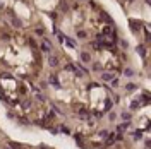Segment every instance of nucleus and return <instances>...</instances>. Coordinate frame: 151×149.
I'll return each instance as SVG.
<instances>
[{"instance_id": "2", "label": "nucleus", "mask_w": 151, "mask_h": 149, "mask_svg": "<svg viewBox=\"0 0 151 149\" xmlns=\"http://www.w3.org/2000/svg\"><path fill=\"white\" fill-rule=\"evenodd\" d=\"M131 27H132V29H134V31H137V29H139V27H141V22H139V24H137V22H136V21H131Z\"/></svg>"}, {"instance_id": "5", "label": "nucleus", "mask_w": 151, "mask_h": 149, "mask_svg": "<svg viewBox=\"0 0 151 149\" xmlns=\"http://www.w3.org/2000/svg\"><path fill=\"white\" fill-rule=\"evenodd\" d=\"M101 79H103V81H112L113 75L112 74H103V75H101Z\"/></svg>"}, {"instance_id": "7", "label": "nucleus", "mask_w": 151, "mask_h": 149, "mask_svg": "<svg viewBox=\"0 0 151 149\" xmlns=\"http://www.w3.org/2000/svg\"><path fill=\"white\" fill-rule=\"evenodd\" d=\"M50 82H52L53 86H58V81H57V79H55V77H53V75L50 77Z\"/></svg>"}, {"instance_id": "3", "label": "nucleus", "mask_w": 151, "mask_h": 149, "mask_svg": "<svg viewBox=\"0 0 151 149\" xmlns=\"http://www.w3.org/2000/svg\"><path fill=\"white\" fill-rule=\"evenodd\" d=\"M81 58H83V62H89V60H91V55H89V53H83V55H81Z\"/></svg>"}, {"instance_id": "4", "label": "nucleus", "mask_w": 151, "mask_h": 149, "mask_svg": "<svg viewBox=\"0 0 151 149\" xmlns=\"http://www.w3.org/2000/svg\"><path fill=\"white\" fill-rule=\"evenodd\" d=\"M137 53L141 55V57H144V55H146V50H144V46H137Z\"/></svg>"}, {"instance_id": "8", "label": "nucleus", "mask_w": 151, "mask_h": 149, "mask_svg": "<svg viewBox=\"0 0 151 149\" xmlns=\"http://www.w3.org/2000/svg\"><path fill=\"white\" fill-rule=\"evenodd\" d=\"M125 89H127V91H134V89H136V86H134V84H127Z\"/></svg>"}, {"instance_id": "10", "label": "nucleus", "mask_w": 151, "mask_h": 149, "mask_svg": "<svg viewBox=\"0 0 151 149\" xmlns=\"http://www.w3.org/2000/svg\"><path fill=\"white\" fill-rule=\"evenodd\" d=\"M67 70H76V67H74V65H71V63H69V65H67ZM76 72H77V70H76Z\"/></svg>"}, {"instance_id": "9", "label": "nucleus", "mask_w": 151, "mask_h": 149, "mask_svg": "<svg viewBox=\"0 0 151 149\" xmlns=\"http://www.w3.org/2000/svg\"><path fill=\"white\" fill-rule=\"evenodd\" d=\"M122 118H124V120H129V118H131V115H129V113H124Z\"/></svg>"}, {"instance_id": "6", "label": "nucleus", "mask_w": 151, "mask_h": 149, "mask_svg": "<svg viewBox=\"0 0 151 149\" xmlns=\"http://www.w3.org/2000/svg\"><path fill=\"white\" fill-rule=\"evenodd\" d=\"M57 63H58V60L53 57V55H50V65H57Z\"/></svg>"}, {"instance_id": "1", "label": "nucleus", "mask_w": 151, "mask_h": 149, "mask_svg": "<svg viewBox=\"0 0 151 149\" xmlns=\"http://www.w3.org/2000/svg\"><path fill=\"white\" fill-rule=\"evenodd\" d=\"M41 50H45V52H50V43H48L46 40H43V43H41Z\"/></svg>"}]
</instances>
